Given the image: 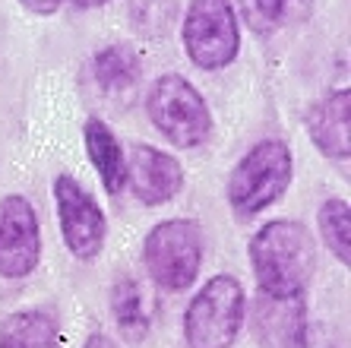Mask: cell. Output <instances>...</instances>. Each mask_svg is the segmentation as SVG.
<instances>
[{"label":"cell","mask_w":351,"mask_h":348,"mask_svg":"<svg viewBox=\"0 0 351 348\" xmlns=\"http://www.w3.org/2000/svg\"><path fill=\"white\" fill-rule=\"evenodd\" d=\"M250 269L266 294H307L317 272V244L301 222L272 219L247 244Z\"/></svg>","instance_id":"6da1fadb"},{"label":"cell","mask_w":351,"mask_h":348,"mask_svg":"<svg viewBox=\"0 0 351 348\" xmlns=\"http://www.w3.org/2000/svg\"><path fill=\"white\" fill-rule=\"evenodd\" d=\"M294 174V155L285 139H263L244 152L228 174V202L234 216L250 219L285 196Z\"/></svg>","instance_id":"7a4b0ae2"},{"label":"cell","mask_w":351,"mask_h":348,"mask_svg":"<svg viewBox=\"0 0 351 348\" xmlns=\"http://www.w3.org/2000/svg\"><path fill=\"white\" fill-rule=\"evenodd\" d=\"M244 285L228 272L213 275L184 310V342L187 348H231L244 329Z\"/></svg>","instance_id":"3957f363"},{"label":"cell","mask_w":351,"mask_h":348,"mask_svg":"<svg viewBox=\"0 0 351 348\" xmlns=\"http://www.w3.org/2000/svg\"><path fill=\"white\" fill-rule=\"evenodd\" d=\"M149 121L178 149H196L213 137V111L190 80L180 73H165L149 86Z\"/></svg>","instance_id":"277c9868"},{"label":"cell","mask_w":351,"mask_h":348,"mask_svg":"<svg viewBox=\"0 0 351 348\" xmlns=\"http://www.w3.org/2000/svg\"><path fill=\"white\" fill-rule=\"evenodd\" d=\"M143 266L162 292H187L203 266V231L193 219H165L146 235Z\"/></svg>","instance_id":"5b68a950"},{"label":"cell","mask_w":351,"mask_h":348,"mask_svg":"<svg viewBox=\"0 0 351 348\" xmlns=\"http://www.w3.org/2000/svg\"><path fill=\"white\" fill-rule=\"evenodd\" d=\"M184 51L199 70H225L241 54V25L231 0H190L184 13Z\"/></svg>","instance_id":"8992f818"},{"label":"cell","mask_w":351,"mask_h":348,"mask_svg":"<svg viewBox=\"0 0 351 348\" xmlns=\"http://www.w3.org/2000/svg\"><path fill=\"white\" fill-rule=\"evenodd\" d=\"M54 206H58V225L66 251L82 263L95 259L105 247L108 235V219L101 206L95 202V196L76 178L58 174L54 178Z\"/></svg>","instance_id":"52a82bcc"},{"label":"cell","mask_w":351,"mask_h":348,"mask_svg":"<svg viewBox=\"0 0 351 348\" xmlns=\"http://www.w3.org/2000/svg\"><path fill=\"white\" fill-rule=\"evenodd\" d=\"M41 259V228L25 196H0V279H25Z\"/></svg>","instance_id":"ba28073f"},{"label":"cell","mask_w":351,"mask_h":348,"mask_svg":"<svg viewBox=\"0 0 351 348\" xmlns=\"http://www.w3.org/2000/svg\"><path fill=\"white\" fill-rule=\"evenodd\" d=\"M250 314V329L263 348H307L311 316L307 294H266L256 292Z\"/></svg>","instance_id":"9c48e42d"},{"label":"cell","mask_w":351,"mask_h":348,"mask_svg":"<svg viewBox=\"0 0 351 348\" xmlns=\"http://www.w3.org/2000/svg\"><path fill=\"white\" fill-rule=\"evenodd\" d=\"M127 184L143 206H162L184 187V168L174 155L156 146H136L127 159Z\"/></svg>","instance_id":"30bf717a"},{"label":"cell","mask_w":351,"mask_h":348,"mask_svg":"<svg viewBox=\"0 0 351 348\" xmlns=\"http://www.w3.org/2000/svg\"><path fill=\"white\" fill-rule=\"evenodd\" d=\"M351 92L335 89L313 102L307 111V137L311 143L326 155L329 162L348 165V121H351Z\"/></svg>","instance_id":"8fae6325"},{"label":"cell","mask_w":351,"mask_h":348,"mask_svg":"<svg viewBox=\"0 0 351 348\" xmlns=\"http://www.w3.org/2000/svg\"><path fill=\"white\" fill-rule=\"evenodd\" d=\"M82 146L89 152L108 194H121L127 187V155H123L121 143H117L114 130L108 127L101 117H89L82 124Z\"/></svg>","instance_id":"7c38bea8"},{"label":"cell","mask_w":351,"mask_h":348,"mask_svg":"<svg viewBox=\"0 0 351 348\" xmlns=\"http://www.w3.org/2000/svg\"><path fill=\"white\" fill-rule=\"evenodd\" d=\"M0 348H64L60 323L48 310H16L0 320Z\"/></svg>","instance_id":"4fadbf2b"},{"label":"cell","mask_w":351,"mask_h":348,"mask_svg":"<svg viewBox=\"0 0 351 348\" xmlns=\"http://www.w3.org/2000/svg\"><path fill=\"white\" fill-rule=\"evenodd\" d=\"M111 314H114V323L123 339H146L149 326H152V304H149V294L139 279L133 275L117 279V285L111 288Z\"/></svg>","instance_id":"5bb4252c"},{"label":"cell","mask_w":351,"mask_h":348,"mask_svg":"<svg viewBox=\"0 0 351 348\" xmlns=\"http://www.w3.org/2000/svg\"><path fill=\"white\" fill-rule=\"evenodd\" d=\"M95 82L98 89L111 98H123L136 89L139 76H143V60H139L136 48L130 45H108L95 54Z\"/></svg>","instance_id":"9a60e30c"},{"label":"cell","mask_w":351,"mask_h":348,"mask_svg":"<svg viewBox=\"0 0 351 348\" xmlns=\"http://www.w3.org/2000/svg\"><path fill=\"white\" fill-rule=\"evenodd\" d=\"M313 0H237V13L256 35H276L285 25L307 19Z\"/></svg>","instance_id":"2e32d148"},{"label":"cell","mask_w":351,"mask_h":348,"mask_svg":"<svg viewBox=\"0 0 351 348\" xmlns=\"http://www.w3.org/2000/svg\"><path fill=\"white\" fill-rule=\"evenodd\" d=\"M317 228H319L323 244L329 247V253H332L342 266H348L351 263V212H348V200L332 196V200L323 202L319 212H317Z\"/></svg>","instance_id":"e0dca14e"},{"label":"cell","mask_w":351,"mask_h":348,"mask_svg":"<svg viewBox=\"0 0 351 348\" xmlns=\"http://www.w3.org/2000/svg\"><path fill=\"white\" fill-rule=\"evenodd\" d=\"M29 13H35V16H51V13H58L60 3L64 0H19Z\"/></svg>","instance_id":"ac0fdd59"},{"label":"cell","mask_w":351,"mask_h":348,"mask_svg":"<svg viewBox=\"0 0 351 348\" xmlns=\"http://www.w3.org/2000/svg\"><path fill=\"white\" fill-rule=\"evenodd\" d=\"M82 348H117V342L108 332H92L89 339L82 342Z\"/></svg>","instance_id":"d6986e66"},{"label":"cell","mask_w":351,"mask_h":348,"mask_svg":"<svg viewBox=\"0 0 351 348\" xmlns=\"http://www.w3.org/2000/svg\"><path fill=\"white\" fill-rule=\"evenodd\" d=\"M73 7H80V10H95V7H105L108 0H70Z\"/></svg>","instance_id":"ffe728a7"}]
</instances>
